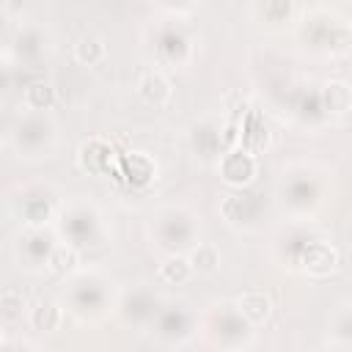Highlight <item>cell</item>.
Here are the masks:
<instances>
[{
    "label": "cell",
    "mask_w": 352,
    "mask_h": 352,
    "mask_svg": "<svg viewBox=\"0 0 352 352\" xmlns=\"http://www.w3.org/2000/svg\"><path fill=\"white\" fill-rule=\"evenodd\" d=\"M0 305H3V314L6 316H14V314H19L22 311V294L16 292V289H6L3 292V297H0Z\"/></svg>",
    "instance_id": "12"
},
{
    "label": "cell",
    "mask_w": 352,
    "mask_h": 352,
    "mask_svg": "<svg viewBox=\"0 0 352 352\" xmlns=\"http://www.w3.org/2000/svg\"><path fill=\"white\" fill-rule=\"evenodd\" d=\"M195 270H192V264H190V256H168L162 264H160V278L165 280V283H173V286H179V283H187L190 280V275H192Z\"/></svg>",
    "instance_id": "6"
},
{
    "label": "cell",
    "mask_w": 352,
    "mask_h": 352,
    "mask_svg": "<svg viewBox=\"0 0 352 352\" xmlns=\"http://www.w3.org/2000/svg\"><path fill=\"white\" fill-rule=\"evenodd\" d=\"M138 94L143 96V102L160 107V104H165V102L170 99L173 91H170V82H168L160 72H148V74L140 77V82H138Z\"/></svg>",
    "instance_id": "2"
},
{
    "label": "cell",
    "mask_w": 352,
    "mask_h": 352,
    "mask_svg": "<svg viewBox=\"0 0 352 352\" xmlns=\"http://www.w3.org/2000/svg\"><path fill=\"white\" fill-rule=\"evenodd\" d=\"M322 102L330 113H346L352 110V88L344 80H330L322 88Z\"/></svg>",
    "instance_id": "5"
},
{
    "label": "cell",
    "mask_w": 352,
    "mask_h": 352,
    "mask_svg": "<svg viewBox=\"0 0 352 352\" xmlns=\"http://www.w3.org/2000/svg\"><path fill=\"white\" fill-rule=\"evenodd\" d=\"M47 264H50V270H52L55 275H69V272L77 270L80 256H77L74 248H69V245H58V248L52 250V256H50Z\"/></svg>",
    "instance_id": "10"
},
{
    "label": "cell",
    "mask_w": 352,
    "mask_h": 352,
    "mask_svg": "<svg viewBox=\"0 0 352 352\" xmlns=\"http://www.w3.org/2000/svg\"><path fill=\"white\" fill-rule=\"evenodd\" d=\"M302 264H305V270L314 272V275H327L330 270H336V264H338V253H336L330 245L319 242V245H311V248L305 250Z\"/></svg>",
    "instance_id": "3"
},
{
    "label": "cell",
    "mask_w": 352,
    "mask_h": 352,
    "mask_svg": "<svg viewBox=\"0 0 352 352\" xmlns=\"http://www.w3.org/2000/svg\"><path fill=\"white\" fill-rule=\"evenodd\" d=\"M236 305H239V314H242L250 324H264V322L270 319V314H272V300H270L267 294H261V292H248V294H242V297L236 300Z\"/></svg>",
    "instance_id": "1"
},
{
    "label": "cell",
    "mask_w": 352,
    "mask_h": 352,
    "mask_svg": "<svg viewBox=\"0 0 352 352\" xmlns=\"http://www.w3.org/2000/svg\"><path fill=\"white\" fill-rule=\"evenodd\" d=\"M190 264H192V270L198 275H212L220 267V253H217L214 245H206L204 242V245H198V248L190 250Z\"/></svg>",
    "instance_id": "9"
},
{
    "label": "cell",
    "mask_w": 352,
    "mask_h": 352,
    "mask_svg": "<svg viewBox=\"0 0 352 352\" xmlns=\"http://www.w3.org/2000/svg\"><path fill=\"white\" fill-rule=\"evenodd\" d=\"M234 157V168L231 165H220V170H223V179L226 182H231V184H248L250 179H253V173H256V165H253V160L245 154V151H236V154H231Z\"/></svg>",
    "instance_id": "7"
},
{
    "label": "cell",
    "mask_w": 352,
    "mask_h": 352,
    "mask_svg": "<svg viewBox=\"0 0 352 352\" xmlns=\"http://www.w3.org/2000/svg\"><path fill=\"white\" fill-rule=\"evenodd\" d=\"M22 99H25V104L33 107V110H47V107L55 102V88L47 85V82H30V85L25 88Z\"/></svg>",
    "instance_id": "11"
},
{
    "label": "cell",
    "mask_w": 352,
    "mask_h": 352,
    "mask_svg": "<svg viewBox=\"0 0 352 352\" xmlns=\"http://www.w3.org/2000/svg\"><path fill=\"white\" fill-rule=\"evenodd\" d=\"M28 319H30L33 330H41V333H55V330L60 327V319H63V314H60V308H58L55 302H50V300H41V302H36V305L30 308Z\"/></svg>",
    "instance_id": "4"
},
{
    "label": "cell",
    "mask_w": 352,
    "mask_h": 352,
    "mask_svg": "<svg viewBox=\"0 0 352 352\" xmlns=\"http://www.w3.org/2000/svg\"><path fill=\"white\" fill-rule=\"evenodd\" d=\"M107 47L99 36H82L77 44H74V58L82 63V66H96L102 58H104Z\"/></svg>",
    "instance_id": "8"
}]
</instances>
